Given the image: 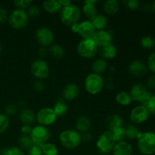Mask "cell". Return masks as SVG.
I'll use <instances>...</instances> for the list:
<instances>
[{"instance_id": "cell-1", "label": "cell", "mask_w": 155, "mask_h": 155, "mask_svg": "<svg viewBox=\"0 0 155 155\" xmlns=\"http://www.w3.org/2000/svg\"><path fill=\"white\" fill-rule=\"evenodd\" d=\"M58 139L61 146L67 150L77 149L82 142L81 133L71 129L61 132Z\"/></svg>"}, {"instance_id": "cell-2", "label": "cell", "mask_w": 155, "mask_h": 155, "mask_svg": "<svg viewBox=\"0 0 155 155\" xmlns=\"http://www.w3.org/2000/svg\"><path fill=\"white\" fill-rule=\"evenodd\" d=\"M80 16L81 11L73 3L65 7H62L60 11L61 21L63 24L69 27H71L76 23H78Z\"/></svg>"}, {"instance_id": "cell-3", "label": "cell", "mask_w": 155, "mask_h": 155, "mask_svg": "<svg viewBox=\"0 0 155 155\" xmlns=\"http://www.w3.org/2000/svg\"><path fill=\"white\" fill-rule=\"evenodd\" d=\"M116 142L114 139L111 132L109 130L103 132L97 139L95 146L99 154L107 155L112 153Z\"/></svg>"}, {"instance_id": "cell-4", "label": "cell", "mask_w": 155, "mask_h": 155, "mask_svg": "<svg viewBox=\"0 0 155 155\" xmlns=\"http://www.w3.org/2000/svg\"><path fill=\"white\" fill-rule=\"evenodd\" d=\"M137 148L144 155H151L155 153V133L153 132H145L142 137L138 139Z\"/></svg>"}, {"instance_id": "cell-5", "label": "cell", "mask_w": 155, "mask_h": 155, "mask_svg": "<svg viewBox=\"0 0 155 155\" xmlns=\"http://www.w3.org/2000/svg\"><path fill=\"white\" fill-rule=\"evenodd\" d=\"M104 86V79L101 75L91 73L86 76L84 81L85 89L89 94L95 95L102 91Z\"/></svg>"}, {"instance_id": "cell-6", "label": "cell", "mask_w": 155, "mask_h": 155, "mask_svg": "<svg viewBox=\"0 0 155 155\" xmlns=\"http://www.w3.org/2000/svg\"><path fill=\"white\" fill-rule=\"evenodd\" d=\"M77 51L80 57L90 59L97 54L98 51V46L92 39V38L82 39L77 45Z\"/></svg>"}, {"instance_id": "cell-7", "label": "cell", "mask_w": 155, "mask_h": 155, "mask_svg": "<svg viewBox=\"0 0 155 155\" xmlns=\"http://www.w3.org/2000/svg\"><path fill=\"white\" fill-rule=\"evenodd\" d=\"M29 19L30 18L25 10L15 8L9 15L8 22L12 28L15 30H21L27 27Z\"/></svg>"}, {"instance_id": "cell-8", "label": "cell", "mask_w": 155, "mask_h": 155, "mask_svg": "<svg viewBox=\"0 0 155 155\" xmlns=\"http://www.w3.org/2000/svg\"><path fill=\"white\" fill-rule=\"evenodd\" d=\"M30 137L33 145L42 147L44 144L48 142L51 137V133L48 127L36 125L32 129Z\"/></svg>"}, {"instance_id": "cell-9", "label": "cell", "mask_w": 155, "mask_h": 155, "mask_svg": "<svg viewBox=\"0 0 155 155\" xmlns=\"http://www.w3.org/2000/svg\"><path fill=\"white\" fill-rule=\"evenodd\" d=\"M31 74L36 80H43L48 78L50 74V69L48 63L42 58L35 60L30 67Z\"/></svg>"}, {"instance_id": "cell-10", "label": "cell", "mask_w": 155, "mask_h": 155, "mask_svg": "<svg viewBox=\"0 0 155 155\" xmlns=\"http://www.w3.org/2000/svg\"><path fill=\"white\" fill-rule=\"evenodd\" d=\"M58 117L53 110L52 107H44L38 110L36 114V121L39 125L48 127L55 123Z\"/></svg>"}, {"instance_id": "cell-11", "label": "cell", "mask_w": 155, "mask_h": 155, "mask_svg": "<svg viewBox=\"0 0 155 155\" xmlns=\"http://www.w3.org/2000/svg\"><path fill=\"white\" fill-rule=\"evenodd\" d=\"M35 39L40 46L49 47L52 45L54 36L52 30L46 27H41L35 33Z\"/></svg>"}, {"instance_id": "cell-12", "label": "cell", "mask_w": 155, "mask_h": 155, "mask_svg": "<svg viewBox=\"0 0 155 155\" xmlns=\"http://www.w3.org/2000/svg\"><path fill=\"white\" fill-rule=\"evenodd\" d=\"M149 113L142 104L133 107L130 113V119L133 124H141L145 123L149 117Z\"/></svg>"}, {"instance_id": "cell-13", "label": "cell", "mask_w": 155, "mask_h": 155, "mask_svg": "<svg viewBox=\"0 0 155 155\" xmlns=\"http://www.w3.org/2000/svg\"><path fill=\"white\" fill-rule=\"evenodd\" d=\"M95 29L92 24V21L89 20L78 22L77 24V33L80 36L82 39H90L92 38L95 33Z\"/></svg>"}, {"instance_id": "cell-14", "label": "cell", "mask_w": 155, "mask_h": 155, "mask_svg": "<svg viewBox=\"0 0 155 155\" xmlns=\"http://www.w3.org/2000/svg\"><path fill=\"white\" fill-rule=\"evenodd\" d=\"M92 39L95 41L98 48H100V47L104 46L107 44L112 43L113 35L108 30H96L94 36H92Z\"/></svg>"}, {"instance_id": "cell-15", "label": "cell", "mask_w": 155, "mask_h": 155, "mask_svg": "<svg viewBox=\"0 0 155 155\" xmlns=\"http://www.w3.org/2000/svg\"><path fill=\"white\" fill-rule=\"evenodd\" d=\"M80 94V88L75 83H68L62 91V98L66 101L75 99Z\"/></svg>"}, {"instance_id": "cell-16", "label": "cell", "mask_w": 155, "mask_h": 155, "mask_svg": "<svg viewBox=\"0 0 155 155\" xmlns=\"http://www.w3.org/2000/svg\"><path fill=\"white\" fill-rule=\"evenodd\" d=\"M128 71L131 75L134 77H143L148 72L146 64L139 60L133 61L128 67Z\"/></svg>"}, {"instance_id": "cell-17", "label": "cell", "mask_w": 155, "mask_h": 155, "mask_svg": "<svg viewBox=\"0 0 155 155\" xmlns=\"http://www.w3.org/2000/svg\"><path fill=\"white\" fill-rule=\"evenodd\" d=\"M147 93H148L147 87L140 83L133 85L130 92V95L133 101H138V102H141Z\"/></svg>"}, {"instance_id": "cell-18", "label": "cell", "mask_w": 155, "mask_h": 155, "mask_svg": "<svg viewBox=\"0 0 155 155\" xmlns=\"http://www.w3.org/2000/svg\"><path fill=\"white\" fill-rule=\"evenodd\" d=\"M98 2V1H95V0L94 1L87 0V1H85L84 3H83V12L89 21H92L98 15L96 8V4Z\"/></svg>"}, {"instance_id": "cell-19", "label": "cell", "mask_w": 155, "mask_h": 155, "mask_svg": "<svg viewBox=\"0 0 155 155\" xmlns=\"http://www.w3.org/2000/svg\"><path fill=\"white\" fill-rule=\"evenodd\" d=\"M98 49H99V54L101 58L105 61L112 60L115 58L117 54V50L113 43L107 44L104 46L100 47Z\"/></svg>"}, {"instance_id": "cell-20", "label": "cell", "mask_w": 155, "mask_h": 155, "mask_svg": "<svg viewBox=\"0 0 155 155\" xmlns=\"http://www.w3.org/2000/svg\"><path fill=\"white\" fill-rule=\"evenodd\" d=\"M113 155H133V147L127 141L117 142L112 151Z\"/></svg>"}, {"instance_id": "cell-21", "label": "cell", "mask_w": 155, "mask_h": 155, "mask_svg": "<svg viewBox=\"0 0 155 155\" xmlns=\"http://www.w3.org/2000/svg\"><path fill=\"white\" fill-rule=\"evenodd\" d=\"M18 117L23 125L30 126L36 121V113L31 109L24 108L20 111Z\"/></svg>"}, {"instance_id": "cell-22", "label": "cell", "mask_w": 155, "mask_h": 155, "mask_svg": "<svg viewBox=\"0 0 155 155\" xmlns=\"http://www.w3.org/2000/svg\"><path fill=\"white\" fill-rule=\"evenodd\" d=\"M105 124L107 130L112 131L114 129L124 127V120H123V118L119 114H113L108 115L106 117Z\"/></svg>"}, {"instance_id": "cell-23", "label": "cell", "mask_w": 155, "mask_h": 155, "mask_svg": "<svg viewBox=\"0 0 155 155\" xmlns=\"http://www.w3.org/2000/svg\"><path fill=\"white\" fill-rule=\"evenodd\" d=\"M91 127V120L86 115H80L75 122V128L80 133L88 132Z\"/></svg>"}, {"instance_id": "cell-24", "label": "cell", "mask_w": 155, "mask_h": 155, "mask_svg": "<svg viewBox=\"0 0 155 155\" xmlns=\"http://www.w3.org/2000/svg\"><path fill=\"white\" fill-rule=\"evenodd\" d=\"M140 103L147 109L150 115H155V94L148 92Z\"/></svg>"}, {"instance_id": "cell-25", "label": "cell", "mask_w": 155, "mask_h": 155, "mask_svg": "<svg viewBox=\"0 0 155 155\" xmlns=\"http://www.w3.org/2000/svg\"><path fill=\"white\" fill-rule=\"evenodd\" d=\"M42 6L44 11L48 14L58 13L60 12L62 8L59 1H56V0H47V1L43 2Z\"/></svg>"}, {"instance_id": "cell-26", "label": "cell", "mask_w": 155, "mask_h": 155, "mask_svg": "<svg viewBox=\"0 0 155 155\" xmlns=\"http://www.w3.org/2000/svg\"><path fill=\"white\" fill-rule=\"evenodd\" d=\"M120 9V2L117 0H107L103 3V10L108 15H114Z\"/></svg>"}, {"instance_id": "cell-27", "label": "cell", "mask_w": 155, "mask_h": 155, "mask_svg": "<svg viewBox=\"0 0 155 155\" xmlns=\"http://www.w3.org/2000/svg\"><path fill=\"white\" fill-rule=\"evenodd\" d=\"M53 110L54 111L58 117H61L66 115L68 111V106L65 103V101L62 98L58 99V101L54 103L52 107Z\"/></svg>"}, {"instance_id": "cell-28", "label": "cell", "mask_w": 155, "mask_h": 155, "mask_svg": "<svg viewBox=\"0 0 155 155\" xmlns=\"http://www.w3.org/2000/svg\"><path fill=\"white\" fill-rule=\"evenodd\" d=\"M124 128H125L127 138L130 140L140 139L143 134V133L139 131V129L133 124H127V126L124 127Z\"/></svg>"}, {"instance_id": "cell-29", "label": "cell", "mask_w": 155, "mask_h": 155, "mask_svg": "<svg viewBox=\"0 0 155 155\" xmlns=\"http://www.w3.org/2000/svg\"><path fill=\"white\" fill-rule=\"evenodd\" d=\"M91 68H92V73L98 74V75H101L107 70V61L102 58L97 59L95 61H93Z\"/></svg>"}, {"instance_id": "cell-30", "label": "cell", "mask_w": 155, "mask_h": 155, "mask_svg": "<svg viewBox=\"0 0 155 155\" xmlns=\"http://www.w3.org/2000/svg\"><path fill=\"white\" fill-rule=\"evenodd\" d=\"M115 101L119 105L124 106V107L130 105L133 102L130 93L125 91H121L118 92L115 96Z\"/></svg>"}, {"instance_id": "cell-31", "label": "cell", "mask_w": 155, "mask_h": 155, "mask_svg": "<svg viewBox=\"0 0 155 155\" xmlns=\"http://www.w3.org/2000/svg\"><path fill=\"white\" fill-rule=\"evenodd\" d=\"M92 24L95 27V30H105L107 26V18L104 15H97L96 17L92 21Z\"/></svg>"}, {"instance_id": "cell-32", "label": "cell", "mask_w": 155, "mask_h": 155, "mask_svg": "<svg viewBox=\"0 0 155 155\" xmlns=\"http://www.w3.org/2000/svg\"><path fill=\"white\" fill-rule=\"evenodd\" d=\"M48 51L51 57L55 59H60L64 55V49L63 46L58 44H52L50 45L48 48Z\"/></svg>"}, {"instance_id": "cell-33", "label": "cell", "mask_w": 155, "mask_h": 155, "mask_svg": "<svg viewBox=\"0 0 155 155\" xmlns=\"http://www.w3.org/2000/svg\"><path fill=\"white\" fill-rule=\"evenodd\" d=\"M42 154L43 155H58L59 149L57 145L51 142H46L42 147Z\"/></svg>"}, {"instance_id": "cell-34", "label": "cell", "mask_w": 155, "mask_h": 155, "mask_svg": "<svg viewBox=\"0 0 155 155\" xmlns=\"http://www.w3.org/2000/svg\"><path fill=\"white\" fill-rule=\"evenodd\" d=\"M18 145H19V148L21 150H23V151H27L29 148L33 146V144L32 142V140L30 136L21 135L18 138Z\"/></svg>"}, {"instance_id": "cell-35", "label": "cell", "mask_w": 155, "mask_h": 155, "mask_svg": "<svg viewBox=\"0 0 155 155\" xmlns=\"http://www.w3.org/2000/svg\"><path fill=\"white\" fill-rule=\"evenodd\" d=\"M111 132L112 136H113L114 139L117 142H123V141H126L125 139H127V136H126V131L124 127H119L113 130Z\"/></svg>"}, {"instance_id": "cell-36", "label": "cell", "mask_w": 155, "mask_h": 155, "mask_svg": "<svg viewBox=\"0 0 155 155\" xmlns=\"http://www.w3.org/2000/svg\"><path fill=\"white\" fill-rule=\"evenodd\" d=\"M0 154L3 155H26L23 150H21L19 147L17 146L4 148V149L2 150Z\"/></svg>"}, {"instance_id": "cell-37", "label": "cell", "mask_w": 155, "mask_h": 155, "mask_svg": "<svg viewBox=\"0 0 155 155\" xmlns=\"http://www.w3.org/2000/svg\"><path fill=\"white\" fill-rule=\"evenodd\" d=\"M155 42L154 39L150 36H145L142 37L140 40L141 46L145 49H149L151 48L154 45Z\"/></svg>"}, {"instance_id": "cell-38", "label": "cell", "mask_w": 155, "mask_h": 155, "mask_svg": "<svg viewBox=\"0 0 155 155\" xmlns=\"http://www.w3.org/2000/svg\"><path fill=\"white\" fill-rule=\"evenodd\" d=\"M9 124V118L5 114L0 113V134L4 133L8 130Z\"/></svg>"}, {"instance_id": "cell-39", "label": "cell", "mask_w": 155, "mask_h": 155, "mask_svg": "<svg viewBox=\"0 0 155 155\" xmlns=\"http://www.w3.org/2000/svg\"><path fill=\"white\" fill-rule=\"evenodd\" d=\"M29 18H36L40 15V8L36 5H32L26 10Z\"/></svg>"}, {"instance_id": "cell-40", "label": "cell", "mask_w": 155, "mask_h": 155, "mask_svg": "<svg viewBox=\"0 0 155 155\" xmlns=\"http://www.w3.org/2000/svg\"><path fill=\"white\" fill-rule=\"evenodd\" d=\"M33 2L32 0H15L14 4L16 6L17 8L25 10L28 8L30 5H32Z\"/></svg>"}, {"instance_id": "cell-41", "label": "cell", "mask_w": 155, "mask_h": 155, "mask_svg": "<svg viewBox=\"0 0 155 155\" xmlns=\"http://www.w3.org/2000/svg\"><path fill=\"white\" fill-rule=\"evenodd\" d=\"M18 113V107L15 104H8L5 107V114L8 117H15Z\"/></svg>"}, {"instance_id": "cell-42", "label": "cell", "mask_w": 155, "mask_h": 155, "mask_svg": "<svg viewBox=\"0 0 155 155\" xmlns=\"http://www.w3.org/2000/svg\"><path fill=\"white\" fill-rule=\"evenodd\" d=\"M147 68L151 72L155 74V52L151 53L148 58V62H147Z\"/></svg>"}, {"instance_id": "cell-43", "label": "cell", "mask_w": 155, "mask_h": 155, "mask_svg": "<svg viewBox=\"0 0 155 155\" xmlns=\"http://www.w3.org/2000/svg\"><path fill=\"white\" fill-rule=\"evenodd\" d=\"M124 5L127 8L133 11L137 10L140 6V3L138 0H127V1L124 2Z\"/></svg>"}, {"instance_id": "cell-44", "label": "cell", "mask_w": 155, "mask_h": 155, "mask_svg": "<svg viewBox=\"0 0 155 155\" xmlns=\"http://www.w3.org/2000/svg\"><path fill=\"white\" fill-rule=\"evenodd\" d=\"M27 155H43L41 147L33 145L27 151Z\"/></svg>"}, {"instance_id": "cell-45", "label": "cell", "mask_w": 155, "mask_h": 155, "mask_svg": "<svg viewBox=\"0 0 155 155\" xmlns=\"http://www.w3.org/2000/svg\"><path fill=\"white\" fill-rule=\"evenodd\" d=\"M8 13L5 8L0 6V24H3L6 23L8 20Z\"/></svg>"}, {"instance_id": "cell-46", "label": "cell", "mask_w": 155, "mask_h": 155, "mask_svg": "<svg viewBox=\"0 0 155 155\" xmlns=\"http://www.w3.org/2000/svg\"><path fill=\"white\" fill-rule=\"evenodd\" d=\"M33 89L37 92H42L44 89H45V85H44L43 81L39 80H35L34 83H33Z\"/></svg>"}, {"instance_id": "cell-47", "label": "cell", "mask_w": 155, "mask_h": 155, "mask_svg": "<svg viewBox=\"0 0 155 155\" xmlns=\"http://www.w3.org/2000/svg\"><path fill=\"white\" fill-rule=\"evenodd\" d=\"M32 129H33V127H31V126L22 125L21 127V132L24 136H30V134H31Z\"/></svg>"}, {"instance_id": "cell-48", "label": "cell", "mask_w": 155, "mask_h": 155, "mask_svg": "<svg viewBox=\"0 0 155 155\" xmlns=\"http://www.w3.org/2000/svg\"><path fill=\"white\" fill-rule=\"evenodd\" d=\"M147 87L149 89H155V74L151 75L147 80Z\"/></svg>"}, {"instance_id": "cell-49", "label": "cell", "mask_w": 155, "mask_h": 155, "mask_svg": "<svg viewBox=\"0 0 155 155\" xmlns=\"http://www.w3.org/2000/svg\"><path fill=\"white\" fill-rule=\"evenodd\" d=\"M81 139H82V141H83V142H90V141L92 139V136L89 131L85 132V133H81Z\"/></svg>"}, {"instance_id": "cell-50", "label": "cell", "mask_w": 155, "mask_h": 155, "mask_svg": "<svg viewBox=\"0 0 155 155\" xmlns=\"http://www.w3.org/2000/svg\"><path fill=\"white\" fill-rule=\"evenodd\" d=\"M38 54H39L41 58L42 57H45L47 54H48V48H45V47H42L40 46L39 47V50H38Z\"/></svg>"}, {"instance_id": "cell-51", "label": "cell", "mask_w": 155, "mask_h": 155, "mask_svg": "<svg viewBox=\"0 0 155 155\" xmlns=\"http://www.w3.org/2000/svg\"><path fill=\"white\" fill-rule=\"evenodd\" d=\"M59 2H60L61 7H65V6L69 5L72 3L70 0H59Z\"/></svg>"}, {"instance_id": "cell-52", "label": "cell", "mask_w": 155, "mask_h": 155, "mask_svg": "<svg viewBox=\"0 0 155 155\" xmlns=\"http://www.w3.org/2000/svg\"><path fill=\"white\" fill-rule=\"evenodd\" d=\"M151 8H152L153 11H154V12H155V1L154 2H153V4H152V6H151Z\"/></svg>"}, {"instance_id": "cell-53", "label": "cell", "mask_w": 155, "mask_h": 155, "mask_svg": "<svg viewBox=\"0 0 155 155\" xmlns=\"http://www.w3.org/2000/svg\"><path fill=\"white\" fill-rule=\"evenodd\" d=\"M2 51V45L0 44V54H1Z\"/></svg>"}, {"instance_id": "cell-54", "label": "cell", "mask_w": 155, "mask_h": 155, "mask_svg": "<svg viewBox=\"0 0 155 155\" xmlns=\"http://www.w3.org/2000/svg\"><path fill=\"white\" fill-rule=\"evenodd\" d=\"M97 155H103V154H97Z\"/></svg>"}, {"instance_id": "cell-55", "label": "cell", "mask_w": 155, "mask_h": 155, "mask_svg": "<svg viewBox=\"0 0 155 155\" xmlns=\"http://www.w3.org/2000/svg\"><path fill=\"white\" fill-rule=\"evenodd\" d=\"M0 155H3V154H0Z\"/></svg>"}, {"instance_id": "cell-56", "label": "cell", "mask_w": 155, "mask_h": 155, "mask_svg": "<svg viewBox=\"0 0 155 155\" xmlns=\"http://www.w3.org/2000/svg\"><path fill=\"white\" fill-rule=\"evenodd\" d=\"M154 45H155V44H154Z\"/></svg>"}]
</instances>
